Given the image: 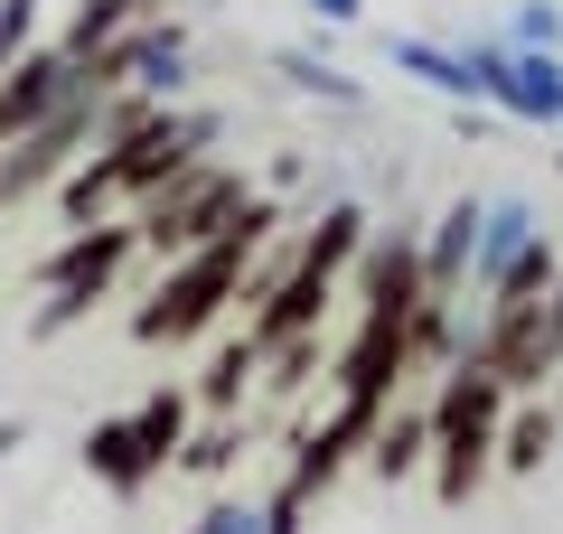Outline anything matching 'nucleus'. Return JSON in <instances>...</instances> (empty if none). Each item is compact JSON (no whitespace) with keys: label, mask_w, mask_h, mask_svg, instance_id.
<instances>
[{"label":"nucleus","mask_w":563,"mask_h":534,"mask_svg":"<svg viewBox=\"0 0 563 534\" xmlns=\"http://www.w3.org/2000/svg\"><path fill=\"white\" fill-rule=\"evenodd\" d=\"M273 225H282V198H254L217 244H207V254L169 263V272L151 281V300L132 310V337H141V347H188V337H207V329H217V319L244 300L254 244H273Z\"/></svg>","instance_id":"obj_1"},{"label":"nucleus","mask_w":563,"mask_h":534,"mask_svg":"<svg viewBox=\"0 0 563 534\" xmlns=\"http://www.w3.org/2000/svg\"><path fill=\"white\" fill-rule=\"evenodd\" d=\"M507 385L488 376L479 356H461L442 385H432V497L442 507H470L488 478V459H498V432H507Z\"/></svg>","instance_id":"obj_2"},{"label":"nucleus","mask_w":563,"mask_h":534,"mask_svg":"<svg viewBox=\"0 0 563 534\" xmlns=\"http://www.w3.org/2000/svg\"><path fill=\"white\" fill-rule=\"evenodd\" d=\"M141 254V225L132 216H103V225H76V235L57 244V254H38V319H29V337H66L85 310H103L113 300V272Z\"/></svg>","instance_id":"obj_3"},{"label":"nucleus","mask_w":563,"mask_h":534,"mask_svg":"<svg viewBox=\"0 0 563 534\" xmlns=\"http://www.w3.org/2000/svg\"><path fill=\"white\" fill-rule=\"evenodd\" d=\"M207 151H217V113H188V103H151V113L132 122V132L113 141V151H95L103 169H113V188L132 207L169 198L188 169H207Z\"/></svg>","instance_id":"obj_4"},{"label":"nucleus","mask_w":563,"mask_h":534,"mask_svg":"<svg viewBox=\"0 0 563 534\" xmlns=\"http://www.w3.org/2000/svg\"><path fill=\"white\" fill-rule=\"evenodd\" d=\"M461 57H470L479 103H488L498 122H526V132H554V141H563V57H526L507 29H470Z\"/></svg>","instance_id":"obj_5"},{"label":"nucleus","mask_w":563,"mask_h":534,"mask_svg":"<svg viewBox=\"0 0 563 534\" xmlns=\"http://www.w3.org/2000/svg\"><path fill=\"white\" fill-rule=\"evenodd\" d=\"M254 207V188H244V169H188L169 198H151V207H132V225H141V244L151 254H169V263H188V254H207V244L225 235V225Z\"/></svg>","instance_id":"obj_6"},{"label":"nucleus","mask_w":563,"mask_h":534,"mask_svg":"<svg viewBox=\"0 0 563 534\" xmlns=\"http://www.w3.org/2000/svg\"><path fill=\"white\" fill-rule=\"evenodd\" d=\"M76 94H85V66L66 57L57 38H38L10 76H0V151H10V141H29L38 122H57Z\"/></svg>","instance_id":"obj_7"},{"label":"nucleus","mask_w":563,"mask_h":534,"mask_svg":"<svg viewBox=\"0 0 563 534\" xmlns=\"http://www.w3.org/2000/svg\"><path fill=\"white\" fill-rule=\"evenodd\" d=\"M470 263H479V198H451L422 225V291L432 300H470Z\"/></svg>","instance_id":"obj_8"},{"label":"nucleus","mask_w":563,"mask_h":534,"mask_svg":"<svg viewBox=\"0 0 563 534\" xmlns=\"http://www.w3.org/2000/svg\"><path fill=\"white\" fill-rule=\"evenodd\" d=\"M357 291H366V310H413L422 300V235L413 225H376V235H366Z\"/></svg>","instance_id":"obj_9"},{"label":"nucleus","mask_w":563,"mask_h":534,"mask_svg":"<svg viewBox=\"0 0 563 534\" xmlns=\"http://www.w3.org/2000/svg\"><path fill=\"white\" fill-rule=\"evenodd\" d=\"M536 235H544V216H536V198H526V188H498V198H479V263H470V300H479V291H488V281H498Z\"/></svg>","instance_id":"obj_10"},{"label":"nucleus","mask_w":563,"mask_h":534,"mask_svg":"<svg viewBox=\"0 0 563 534\" xmlns=\"http://www.w3.org/2000/svg\"><path fill=\"white\" fill-rule=\"evenodd\" d=\"M413 469H432V403L395 394L376 422V441H366V478H385V488H404Z\"/></svg>","instance_id":"obj_11"},{"label":"nucleus","mask_w":563,"mask_h":534,"mask_svg":"<svg viewBox=\"0 0 563 534\" xmlns=\"http://www.w3.org/2000/svg\"><path fill=\"white\" fill-rule=\"evenodd\" d=\"M85 478H103L113 497H141L151 478H161V459L141 450V422H132V413H103V422H85Z\"/></svg>","instance_id":"obj_12"},{"label":"nucleus","mask_w":563,"mask_h":534,"mask_svg":"<svg viewBox=\"0 0 563 534\" xmlns=\"http://www.w3.org/2000/svg\"><path fill=\"white\" fill-rule=\"evenodd\" d=\"M188 394H198V413H217V422H244V403L263 394V347L254 337H217V356H207L198 366V385H188Z\"/></svg>","instance_id":"obj_13"},{"label":"nucleus","mask_w":563,"mask_h":534,"mask_svg":"<svg viewBox=\"0 0 563 534\" xmlns=\"http://www.w3.org/2000/svg\"><path fill=\"white\" fill-rule=\"evenodd\" d=\"M385 57H395L413 85H432L451 113H461V103H479V76H470L461 38H413V29H385Z\"/></svg>","instance_id":"obj_14"},{"label":"nucleus","mask_w":563,"mask_h":534,"mask_svg":"<svg viewBox=\"0 0 563 534\" xmlns=\"http://www.w3.org/2000/svg\"><path fill=\"white\" fill-rule=\"evenodd\" d=\"M151 10H161V0H76V20L57 29V47H66L76 66H103L141 20H151Z\"/></svg>","instance_id":"obj_15"},{"label":"nucleus","mask_w":563,"mask_h":534,"mask_svg":"<svg viewBox=\"0 0 563 534\" xmlns=\"http://www.w3.org/2000/svg\"><path fill=\"white\" fill-rule=\"evenodd\" d=\"M554 441H563V413H554V403H536V394H517V403H507V432H498V469L507 478H544Z\"/></svg>","instance_id":"obj_16"},{"label":"nucleus","mask_w":563,"mask_h":534,"mask_svg":"<svg viewBox=\"0 0 563 534\" xmlns=\"http://www.w3.org/2000/svg\"><path fill=\"white\" fill-rule=\"evenodd\" d=\"M263 76H282V85H291V94L329 103V113H357V103H366V85L347 76V66H329L320 47H273V57H263Z\"/></svg>","instance_id":"obj_17"},{"label":"nucleus","mask_w":563,"mask_h":534,"mask_svg":"<svg viewBox=\"0 0 563 534\" xmlns=\"http://www.w3.org/2000/svg\"><path fill=\"white\" fill-rule=\"evenodd\" d=\"M554 281H563V244H554V235H536V244H526V254L479 291V319H488V310H536Z\"/></svg>","instance_id":"obj_18"},{"label":"nucleus","mask_w":563,"mask_h":534,"mask_svg":"<svg viewBox=\"0 0 563 534\" xmlns=\"http://www.w3.org/2000/svg\"><path fill=\"white\" fill-rule=\"evenodd\" d=\"M132 422H141V450L161 459V469H179L188 432H198V394H188V385H161V394L132 403Z\"/></svg>","instance_id":"obj_19"},{"label":"nucleus","mask_w":563,"mask_h":534,"mask_svg":"<svg viewBox=\"0 0 563 534\" xmlns=\"http://www.w3.org/2000/svg\"><path fill=\"white\" fill-rule=\"evenodd\" d=\"M507 38H517L526 57H563V0H517V10H507Z\"/></svg>","instance_id":"obj_20"},{"label":"nucleus","mask_w":563,"mask_h":534,"mask_svg":"<svg viewBox=\"0 0 563 534\" xmlns=\"http://www.w3.org/2000/svg\"><path fill=\"white\" fill-rule=\"evenodd\" d=\"M235 450H244V422H207V432H188L179 469L188 478H225V469H235Z\"/></svg>","instance_id":"obj_21"},{"label":"nucleus","mask_w":563,"mask_h":534,"mask_svg":"<svg viewBox=\"0 0 563 534\" xmlns=\"http://www.w3.org/2000/svg\"><path fill=\"white\" fill-rule=\"evenodd\" d=\"M179 534H263V507H254V497H207Z\"/></svg>","instance_id":"obj_22"},{"label":"nucleus","mask_w":563,"mask_h":534,"mask_svg":"<svg viewBox=\"0 0 563 534\" xmlns=\"http://www.w3.org/2000/svg\"><path fill=\"white\" fill-rule=\"evenodd\" d=\"M301 525H310V497L273 478V488H263V534H301Z\"/></svg>","instance_id":"obj_23"},{"label":"nucleus","mask_w":563,"mask_h":534,"mask_svg":"<svg viewBox=\"0 0 563 534\" xmlns=\"http://www.w3.org/2000/svg\"><path fill=\"white\" fill-rule=\"evenodd\" d=\"M310 20H320V38H339V29H366V0H301Z\"/></svg>","instance_id":"obj_24"},{"label":"nucleus","mask_w":563,"mask_h":534,"mask_svg":"<svg viewBox=\"0 0 563 534\" xmlns=\"http://www.w3.org/2000/svg\"><path fill=\"white\" fill-rule=\"evenodd\" d=\"M451 132H461V141H488V132H498V113H479V103H461V113H451Z\"/></svg>","instance_id":"obj_25"},{"label":"nucleus","mask_w":563,"mask_h":534,"mask_svg":"<svg viewBox=\"0 0 563 534\" xmlns=\"http://www.w3.org/2000/svg\"><path fill=\"white\" fill-rule=\"evenodd\" d=\"M20 441H29V413H0V459L20 450Z\"/></svg>","instance_id":"obj_26"},{"label":"nucleus","mask_w":563,"mask_h":534,"mask_svg":"<svg viewBox=\"0 0 563 534\" xmlns=\"http://www.w3.org/2000/svg\"><path fill=\"white\" fill-rule=\"evenodd\" d=\"M188 10H225V0H188Z\"/></svg>","instance_id":"obj_27"},{"label":"nucleus","mask_w":563,"mask_h":534,"mask_svg":"<svg viewBox=\"0 0 563 534\" xmlns=\"http://www.w3.org/2000/svg\"><path fill=\"white\" fill-rule=\"evenodd\" d=\"M554 413H563V376H554Z\"/></svg>","instance_id":"obj_28"}]
</instances>
